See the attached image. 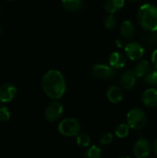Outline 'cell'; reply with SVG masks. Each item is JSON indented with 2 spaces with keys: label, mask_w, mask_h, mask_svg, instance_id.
Segmentation results:
<instances>
[{
  "label": "cell",
  "mask_w": 157,
  "mask_h": 158,
  "mask_svg": "<svg viewBox=\"0 0 157 158\" xmlns=\"http://www.w3.org/2000/svg\"><path fill=\"white\" fill-rule=\"evenodd\" d=\"M42 88L49 98H61L66 92V81L62 73L56 69L47 71L42 79Z\"/></svg>",
  "instance_id": "obj_1"
},
{
  "label": "cell",
  "mask_w": 157,
  "mask_h": 158,
  "mask_svg": "<svg viewBox=\"0 0 157 158\" xmlns=\"http://www.w3.org/2000/svg\"><path fill=\"white\" fill-rule=\"evenodd\" d=\"M138 20L141 26L151 31H157V7L154 5L145 4L138 11Z\"/></svg>",
  "instance_id": "obj_2"
},
{
  "label": "cell",
  "mask_w": 157,
  "mask_h": 158,
  "mask_svg": "<svg viewBox=\"0 0 157 158\" xmlns=\"http://www.w3.org/2000/svg\"><path fill=\"white\" fill-rule=\"evenodd\" d=\"M128 125L132 130H142L145 127L147 118L143 110L135 107L129 111L127 115Z\"/></svg>",
  "instance_id": "obj_3"
},
{
  "label": "cell",
  "mask_w": 157,
  "mask_h": 158,
  "mask_svg": "<svg viewBox=\"0 0 157 158\" xmlns=\"http://www.w3.org/2000/svg\"><path fill=\"white\" fill-rule=\"evenodd\" d=\"M58 131L63 136L74 137L81 132V124L76 118H65L58 124Z\"/></svg>",
  "instance_id": "obj_4"
},
{
  "label": "cell",
  "mask_w": 157,
  "mask_h": 158,
  "mask_svg": "<svg viewBox=\"0 0 157 158\" xmlns=\"http://www.w3.org/2000/svg\"><path fill=\"white\" fill-rule=\"evenodd\" d=\"M63 114V106L61 103L57 101H53L51 102L44 112V117L45 119L49 122H54L59 119V118Z\"/></svg>",
  "instance_id": "obj_5"
},
{
  "label": "cell",
  "mask_w": 157,
  "mask_h": 158,
  "mask_svg": "<svg viewBox=\"0 0 157 158\" xmlns=\"http://www.w3.org/2000/svg\"><path fill=\"white\" fill-rule=\"evenodd\" d=\"M151 153V144L148 140L140 138L134 144L133 155L136 158H147Z\"/></svg>",
  "instance_id": "obj_6"
},
{
  "label": "cell",
  "mask_w": 157,
  "mask_h": 158,
  "mask_svg": "<svg viewBox=\"0 0 157 158\" xmlns=\"http://www.w3.org/2000/svg\"><path fill=\"white\" fill-rule=\"evenodd\" d=\"M17 94V88L10 82H5L0 85V103H8L12 101Z\"/></svg>",
  "instance_id": "obj_7"
},
{
  "label": "cell",
  "mask_w": 157,
  "mask_h": 158,
  "mask_svg": "<svg viewBox=\"0 0 157 158\" xmlns=\"http://www.w3.org/2000/svg\"><path fill=\"white\" fill-rule=\"evenodd\" d=\"M92 75L96 78V79H102V80H106L110 79L115 75V71L112 68L102 65V64H97L94 65L92 69Z\"/></svg>",
  "instance_id": "obj_8"
},
{
  "label": "cell",
  "mask_w": 157,
  "mask_h": 158,
  "mask_svg": "<svg viewBox=\"0 0 157 158\" xmlns=\"http://www.w3.org/2000/svg\"><path fill=\"white\" fill-rule=\"evenodd\" d=\"M125 51L130 60L140 59L143 55V48L138 43H130L126 45Z\"/></svg>",
  "instance_id": "obj_9"
},
{
  "label": "cell",
  "mask_w": 157,
  "mask_h": 158,
  "mask_svg": "<svg viewBox=\"0 0 157 158\" xmlns=\"http://www.w3.org/2000/svg\"><path fill=\"white\" fill-rule=\"evenodd\" d=\"M142 101L144 106L150 108L157 106V90L155 88L147 89L142 95Z\"/></svg>",
  "instance_id": "obj_10"
},
{
  "label": "cell",
  "mask_w": 157,
  "mask_h": 158,
  "mask_svg": "<svg viewBox=\"0 0 157 158\" xmlns=\"http://www.w3.org/2000/svg\"><path fill=\"white\" fill-rule=\"evenodd\" d=\"M136 74L133 70L125 71L120 77V84L125 90H130L136 82Z\"/></svg>",
  "instance_id": "obj_11"
},
{
  "label": "cell",
  "mask_w": 157,
  "mask_h": 158,
  "mask_svg": "<svg viewBox=\"0 0 157 158\" xmlns=\"http://www.w3.org/2000/svg\"><path fill=\"white\" fill-rule=\"evenodd\" d=\"M123 92L118 86H111L106 91V97L112 104H118L123 100Z\"/></svg>",
  "instance_id": "obj_12"
},
{
  "label": "cell",
  "mask_w": 157,
  "mask_h": 158,
  "mask_svg": "<svg viewBox=\"0 0 157 158\" xmlns=\"http://www.w3.org/2000/svg\"><path fill=\"white\" fill-rule=\"evenodd\" d=\"M125 0H106L105 3V10L109 14H114L123 7Z\"/></svg>",
  "instance_id": "obj_13"
},
{
  "label": "cell",
  "mask_w": 157,
  "mask_h": 158,
  "mask_svg": "<svg viewBox=\"0 0 157 158\" xmlns=\"http://www.w3.org/2000/svg\"><path fill=\"white\" fill-rule=\"evenodd\" d=\"M109 63L111 67H114L116 69H122L126 64V59L123 55L118 52H115L110 56Z\"/></svg>",
  "instance_id": "obj_14"
},
{
  "label": "cell",
  "mask_w": 157,
  "mask_h": 158,
  "mask_svg": "<svg viewBox=\"0 0 157 158\" xmlns=\"http://www.w3.org/2000/svg\"><path fill=\"white\" fill-rule=\"evenodd\" d=\"M120 32H121L122 36L127 39L132 38L135 33V27H134L133 23L130 20L124 21L120 26Z\"/></svg>",
  "instance_id": "obj_15"
},
{
  "label": "cell",
  "mask_w": 157,
  "mask_h": 158,
  "mask_svg": "<svg viewBox=\"0 0 157 158\" xmlns=\"http://www.w3.org/2000/svg\"><path fill=\"white\" fill-rule=\"evenodd\" d=\"M82 0H62L63 7L68 11H78L82 7Z\"/></svg>",
  "instance_id": "obj_16"
},
{
  "label": "cell",
  "mask_w": 157,
  "mask_h": 158,
  "mask_svg": "<svg viewBox=\"0 0 157 158\" xmlns=\"http://www.w3.org/2000/svg\"><path fill=\"white\" fill-rule=\"evenodd\" d=\"M149 70H150V66H149L148 61L142 60L137 64L134 72H135L137 77H143L149 73Z\"/></svg>",
  "instance_id": "obj_17"
},
{
  "label": "cell",
  "mask_w": 157,
  "mask_h": 158,
  "mask_svg": "<svg viewBox=\"0 0 157 158\" xmlns=\"http://www.w3.org/2000/svg\"><path fill=\"white\" fill-rule=\"evenodd\" d=\"M130 126H129L128 124L121 123V124H119V125L116 128L115 133H116L117 137L123 139V138H126V137L129 135V133H130Z\"/></svg>",
  "instance_id": "obj_18"
},
{
  "label": "cell",
  "mask_w": 157,
  "mask_h": 158,
  "mask_svg": "<svg viewBox=\"0 0 157 158\" xmlns=\"http://www.w3.org/2000/svg\"><path fill=\"white\" fill-rule=\"evenodd\" d=\"M102 157V151L96 145H92L84 155V158H101Z\"/></svg>",
  "instance_id": "obj_19"
},
{
  "label": "cell",
  "mask_w": 157,
  "mask_h": 158,
  "mask_svg": "<svg viewBox=\"0 0 157 158\" xmlns=\"http://www.w3.org/2000/svg\"><path fill=\"white\" fill-rule=\"evenodd\" d=\"M90 143H91V138L87 133L82 132L77 135V144L80 147H88Z\"/></svg>",
  "instance_id": "obj_20"
},
{
  "label": "cell",
  "mask_w": 157,
  "mask_h": 158,
  "mask_svg": "<svg viewBox=\"0 0 157 158\" xmlns=\"http://www.w3.org/2000/svg\"><path fill=\"white\" fill-rule=\"evenodd\" d=\"M104 24H105V27L106 29H113L116 26V24H117V19H116L115 16L113 14L107 15L105 18Z\"/></svg>",
  "instance_id": "obj_21"
},
{
  "label": "cell",
  "mask_w": 157,
  "mask_h": 158,
  "mask_svg": "<svg viewBox=\"0 0 157 158\" xmlns=\"http://www.w3.org/2000/svg\"><path fill=\"white\" fill-rule=\"evenodd\" d=\"M113 142V134L111 132H105L101 135L99 143L101 145H108Z\"/></svg>",
  "instance_id": "obj_22"
},
{
  "label": "cell",
  "mask_w": 157,
  "mask_h": 158,
  "mask_svg": "<svg viewBox=\"0 0 157 158\" xmlns=\"http://www.w3.org/2000/svg\"><path fill=\"white\" fill-rule=\"evenodd\" d=\"M143 42L147 46H155V44H157V32H154L150 35L145 36Z\"/></svg>",
  "instance_id": "obj_23"
},
{
  "label": "cell",
  "mask_w": 157,
  "mask_h": 158,
  "mask_svg": "<svg viewBox=\"0 0 157 158\" xmlns=\"http://www.w3.org/2000/svg\"><path fill=\"white\" fill-rule=\"evenodd\" d=\"M144 81L148 84L157 85V70H154L148 73L144 78Z\"/></svg>",
  "instance_id": "obj_24"
},
{
  "label": "cell",
  "mask_w": 157,
  "mask_h": 158,
  "mask_svg": "<svg viewBox=\"0 0 157 158\" xmlns=\"http://www.w3.org/2000/svg\"><path fill=\"white\" fill-rule=\"evenodd\" d=\"M10 118V112L6 106H0V121L6 122Z\"/></svg>",
  "instance_id": "obj_25"
},
{
  "label": "cell",
  "mask_w": 157,
  "mask_h": 158,
  "mask_svg": "<svg viewBox=\"0 0 157 158\" xmlns=\"http://www.w3.org/2000/svg\"><path fill=\"white\" fill-rule=\"evenodd\" d=\"M152 61H153L155 67L157 69V49L153 53V55H152Z\"/></svg>",
  "instance_id": "obj_26"
},
{
  "label": "cell",
  "mask_w": 157,
  "mask_h": 158,
  "mask_svg": "<svg viewBox=\"0 0 157 158\" xmlns=\"http://www.w3.org/2000/svg\"><path fill=\"white\" fill-rule=\"evenodd\" d=\"M153 149H154L155 154L157 156V138L155 140V142H154V143H153Z\"/></svg>",
  "instance_id": "obj_27"
},
{
  "label": "cell",
  "mask_w": 157,
  "mask_h": 158,
  "mask_svg": "<svg viewBox=\"0 0 157 158\" xmlns=\"http://www.w3.org/2000/svg\"><path fill=\"white\" fill-rule=\"evenodd\" d=\"M116 43H117V46H118V47H121V46H122L123 42H122L121 40H117Z\"/></svg>",
  "instance_id": "obj_28"
},
{
  "label": "cell",
  "mask_w": 157,
  "mask_h": 158,
  "mask_svg": "<svg viewBox=\"0 0 157 158\" xmlns=\"http://www.w3.org/2000/svg\"><path fill=\"white\" fill-rule=\"evenodd\" d=\"M119 158H130V156H120Z\"/></svg>",
  "instance_id": "obj_29"
},
{
  "label": "cell",
  "mask_w": 157,
  "mask_h": 158,
  "mask_svg": "<svg viewBox=\"0 0 157 158\" xmlns=\"http://www.w3.org/2000/svg\"><path fill=\"white\" fill-rule=\"evenodd\" d=\"M1 30H2V29H1V25H0V33H1Z\"/></svg>",
  "instance_id": "obj_30"
},
{
  "label": "cell",
  "mask_w": 157,
  "mask_h": 158,
  "mask_svg": "<svg viewBox=\"0 0 157 158\" xmlns=\"http://www.w3.org/2000/svg\"><path fill=\"white\" fill-rule=\"evenodd\" d=\"M130 1H139V0H130Z\"/></svg>",
  "instance_id": "obj_31"
},
{
  "label": "cell",
  "mask_w": 157,
  "mask_h": 158,
  "mask_svg": "<svg viewBox=\"0 0 157 158\" xmlns=\"http://www.w3.org/2000/svg\"><path fill=\"white\" fill-rule=\"evenodd\" d=\"M8 1H14V0H8Z\"/></svg>",
  "instance_id": "obj_32"
}]
</instances>
